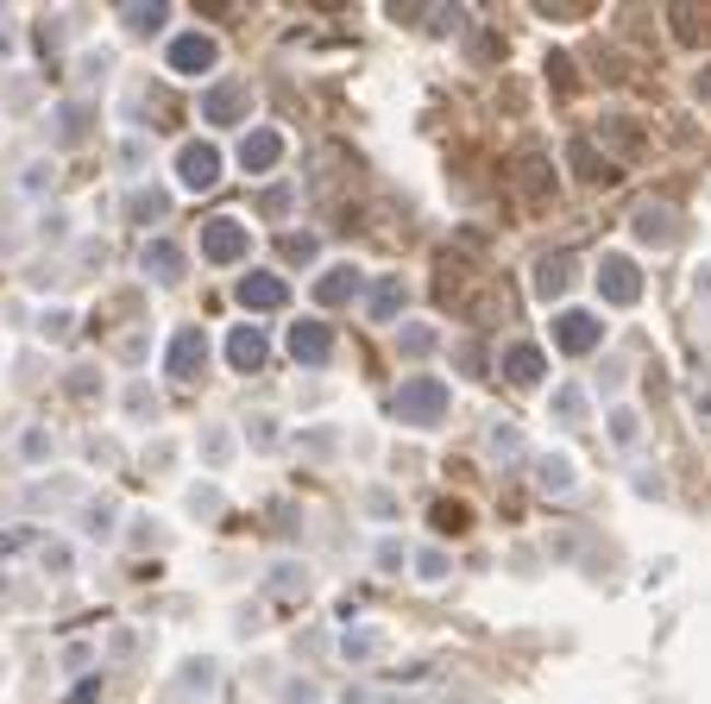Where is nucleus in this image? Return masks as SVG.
I'll return each mask as SVG.
<instances>
[{"label": "nucleus", "instance_id": "obj_12", "mask_svg": "<svg viewBox=\"0 0 711 704\" xmlns=\"http://www.w3.org/2000/svg\"><path fill=\"white\" fill-rule=\"evenodd\" d=\"M265 333H253V327H233L228 333V365H240V372H258L265 365Z\"/></svg>", "mask_w": 711, "mask_h": 704}, {"label": "nucleus", "instance_id": "obj_15", "mask_svg": "<svg viewBox=\"0 0 711 704\" xmlns=\"http://www.w3.org/2000/svg\"><path fill=\"white\" fill-rule=\"evenodd\" d=\"M145 277H158V283H183V251L177 246H145Z\"/></svg>", "mask_w": 711, "mask_h": 704}, {"label": "nucleus", "instance_id": "obj_26", "mask_svg": "<svg viewBox=\"0 0 711 704\" xmlns=\"http://www.w3.org/2000/svg\"><path fill=\"white\" fill-rule=\"evenodd\" d=\"M296 447H303V453H334V447H340V434H334V427H315V434H303Z\"/></svg>", "mask_w": 711, "mask_h": 704}, {"label": "nucleus", "instance_id": "obj_24", "mask_svg": "<svg viewBox=\"0 0 711 704\" xmlns=\"http://www.w3.org/2000/svg\"><path fill=\"white\" fill-rule=\"evenodd\" d=\"M82 126H89V114H82V107H70V114H57V139L70 145V139H82Z\"/></svg>", "mask_w": 711, "mask_h": 704}, {"label": "nucleus", "instance_id": "obj_3", "mask_svg": "<svg viewBox=\"0 0 711 704\" xmlns=\"http://www.w3.org/2000/svg\"><path fill=\"white\" fill-rule=\"evenodd\" d=\"M164 63H171V75H208L221 63V45H214L208 32H183V38H171Z\"/></svg>", "mask_w": 711, "mask_h": 704}, {"label": "nucleus", "instance_id": "obj_23", "mask_svg": "<svg viewBox=\"0 0 711 704\" xmlns=\"http://www.w3.org/2000/svg\"><path fill=\"white\" fill-rule=\"evenodd\" d=\"M491 453H498V459H516V453H523V434H516V427H491Z\"/></svg>", "mask_w": 711, "mask_h": 704}, {"label": "nucleus", "instance_id": "obj_36", "mask_svg": "<svg viewBox=\"0 0 711 704\" xmlns=\"http://www.w3.org/2000/svg\"><path fill=\"white\" fill-rule=\"evenodd\" d=\"M378 566H391V573H397V566H404V548H397V541H384V548H378Z\"/></svg>", "mask_w": 711, "mask_h": 704}, {"label": "nucleus", "instance_id": "obj_1", "mask_svg": "<svg viewBox=\"0 0 711 704\" xmlns=\"http://www.w3.org/2000/svg\"><path fill=\"white\" fill-rule=\"evenodd\" d=\"M447 402H454V390H447L441 377H404L397 397H391V409H397V422H409V427H434L447 415Z\"/></svg>", "mask_w": 711, "mask_h": 704}, {"label": "nucleus", "instance_id": "obj_14", "mask_svg": "<svg viewBox=\"0 0 711 704\" xmlns=\"http://www.w3.org/2000/svg\"><path fill=\"white\" fill-rule=\"evenodd\" d=\"M347 296H359V271H353V265H340V271H328L322 283H315V302H322V308H334V302H347Z\"/></svg>", "mask_w": 711, "mask_h": 704}, {"label": "nucleus", "instance_id": "obj_2", "mask_svg": "<svg viewBox=\"0 0 711 704\" xmlns=\"http://www.w3.org/2000/svg\"><path fill=\"white\" fill-rule=\"evenodd\" d=\"M196 246H202L208 265H240L253 251V233H246V221H233V214H214V221H202Z\"/></svg>", "mask_w": 711, "mask_h": 704}, {"label": "nucleus", "instance_id": "obj_25", "mask_svg": "<svg viewBox=\"0 0 711 704\" xmlns=\"http://www.w3.org/2000/svg\"><path fill=\"white\" fill-rule=\"evenodd\" d=\"M290 201H296V189H265V214H271V221H283V214H290Z\"/></svg>", "mask_w": 711, "mask_h": 704}, {"label": "nucleus", "instance_id": "obj_35", "mask_svg": "<svg viewBox=\"0 0 711 704\" xmlns=\"http://www.w3.org/2000/svg\"><path fill=\"white\" fill-rule=\"evenodd\" d=\"M283 251H290V258H315V233H303V239H283Z\"/></svg>", "mask_w": 711, "mask_h": 704}, {"label": "nucleus", "instance_id": "obj_29", "mask_svg": "<svg viewBox=\"0 0 711 704\" xmlns=\"http://www.w3.org/2000/svg\"><path fill=\"white\" fill-rule=\"evenodd\" d=\"M573 157H580V176H592V183H598V176H610L605 164H598V151H592V145H573Z\"/></svg>", "mask_w": 711, "mask_h": 704}, {"label": "nucleus", "instance_id": "obj_27", "mask_svg": "<svg viewBox=\"0 0 711 704\" xmlns=\"http://www.w3.org/2000/svg\"><path fill=\"white\" fill-rule=\"evenodd\" d=\"M89 535H114V503H89Z\"/></svg>", "mask_w": 711, "mask_h": 704}, {"label": "nucleus", "instance_id": "obj_37", "mask_svg": "<svg viewBox=\"0 0 711 704\" xmlns=\"http://www.w3.org/2000/svg\"><path fill=\"white\" fill-rule=\"evenodd\" d=\"M699 95H711V75H699Z\"/></svg>", "mask_w": 711, "mask_h": 704}, {"label": "nucleus", "instance_id": "obj_6", "mask_svg": "<svg viewBox=\"0 0 711 704\" xmlns=\"http://www.w3.org/2000/svg\"><path fill=\"white\" fill-rule=\"evenodd\" d=\"M177 176L189 189H214V183H221V151L208 145V139H189V145L177 151Z\"/></svg>", "mask_w": 711, "mask_h": 704}, {"label": "nucleus", "instance_id": "obj_19", "mask_svg": "<svg viewBox=\"0 0 711 704\" xmlns=\"http://www.w3.org/2000/svg\"><path fill=\"white\" fill-rule=\"evenodd\" d=\"M636 233H642V239H661V246H674V239H680V221H674V214H636Z\"/></svg>", "mask_w": 711, "mask_h": 704}, {"label": "nucleus", "instance_id": "obj_11", "mask_svg": "<svg viewBox=\"0 0 711 704\" xmlns=\"http://www.w3.org/2000/svg\"><path fill=\"white\" fill-rule=\"evenodd\" d=\"M283 296H290V290H283V277H271V271L240 277V302H246V308H283Z\"/></svg>", "mask_w": 711, "mask_h": 704}, {"label": "nucleus", "instance_id": "obj_33", "mask_svg": "<svg viewBox=\"0 0 711 704\" xmlns=\"http://www.w3.org/2000/svg\"><path fill=\"white\" fill-rule=\"evenodd\" d=\"M434 523H441V528H466V509H459V503H441V509H434Z\"/></svg>", "mask_w": 711, "mask_h": 704}, {"label": "nucleus", "instance_id": "obj_18", "mask_svg": "<svg viewBox=\"0 0 711 704\" xmlns=\"http://www.w3.org/2000/svg\"><path fill=\"white\" fill-rule=\"evenodd\" d=\"M127 214H132L139 226H152V221H164V214H171V196H164V189H139Z\"/></svg>", "mask_w": 711, "mask_h": 704}, {"label": "nucleus", "instance_id": "obj_20", "mask_svg": "<svg viewBox=\"0 0 711 704\" xmlns=\"http://www.w3.org/2000/svg\"><path fill=\"white\" fill-rule=\"evenodd\" d=\"M541 491H573V466H567V453H548V459H541Z\"/></svg>", "mask_w": 711, "mask_h": 704}, {"label": "nucleus", "instance_id": "obj_32", "mask_svg": "<svg viewBox=\"0 0 711 704\" xmlns=\"http://www.w3.org/2000/svg\"><path fill=\"white\" fill-rule=\"evenodd\" d=\"M610 434H617V441H636V415H630V409H617V415H610Z\"/></svg>", "mask_w": 711, "mask_h": 704}, {"label": "nucleus", "instance_id": "obj_34", "mask_svg": "<svg viewBox=\"0 0 711 704\" xmlns=\"http://www.w3.org/2000/svg\"><path fill=\"white\" fill-rule=\"evenodd\" d=\"M347 654H378V635H372V629H359V635H347Z\"/></svg>", "mask_w": 711, "mask_h": 704}, {"label": "nucleus", "instance_id": "obj_31", "mask_svg": "<svg viewBox=\"0 0 711 704\" xmlns=\"http://www.w3.org/2000/svg\"><path fill=\"white\" fill-rule=\"evenodd\" d=\"M555 402H560V422H580V415H585V409H580V402H585L580 390H560Z\"/></svg>", "mask_w": 711, "mask_h": 704}, {"label": "nucleus", "instance_id": "obj_21", "mask_svg": "<svg viewBox=\"0 0 711 704\" xmlns=\"http://www.w3.org/2000/svg\"><path fill=\"white\" fill-rule=\"evenodd\" d=\"M567 277H573V265H567V258H541L535 283H541V296H560V290H567Z\"/></svg>", "mask_w": 711, "mask_h": 704}, {"label": "nucleus", "instance_id": "obj_13", "mask_svg": "<svg viewBox=\"0 0 711 704\" xmlns=\"http://www.w3.org/2000/svg\"><path fill=\"white\" fill-rule=\"evenodd\" d=\"M202 114L214 126H233L240 114H246V89H233V82H221V89H208L202 95Z\"/></svg>", "mask_w": 711, "mask_h": 704}, {"label": "nucleus", "instance_id": "obj_8", "mask_svg": "<svg viewBox=\"0 0 711 704\" xmlns=\"http://www.w3.org/2000/svg\"><path fill=\"white\" fill-rule=\"evenodd\" d=\"M278 157H283V132H278V126H253V132L240 139V164H246L253 176L278 171Z\"/></svg>", "mask_w": 711, "mask_h": 704}, {"label": "nucleus", "instance_id": "obj_10", "mask_svg": "<svg viewBox=\"0 0 711 704\" xmlns=\"http://www.w3.org/2000/svg\"><path fill=\"white\" fill-rule=\"evenodd\" d=\"M404 302H409V283L391 271V277H378V283H372V302H365V315H372V321H397V315H404Z\"/></svg>", "mask_w": 711, "mask_h": 704}, {"label": "nucleus", "instance_id": "obj_16", "mask_svg": "<svg viewBox=\"0 0 711 704\" xmlns=\"http://www.w3.org/2000/svg\"><path fill=\"white\" fill-rule=\"evenodd\" d=\"M504 377H510V384H535V377H541V352H535V347H510L504 352Z\"/></svg>", "mask_w": 711, "mask_h": 704}, {"label": "nucleus", "instance_id": "obj_4", "mask_svg": "<svg viewBox=\"0 0 711 704\" xmlns=\"http://www.w3.org/2000/svg\"><path fill=\"white\" fill-rule=\"evenodd\" d=\"M598 340H605V321H598V315H585V308H567V315H555V347L567 352V359L592 352Z\"/></svg>", "mask_w": 711, "mask_h": 704}, {"label": "nucleus", "instance_id": "obj_5", "mask_svg": "<svg viewBox=\"0 0 711 704\" xmlns=\"http://www.w3.org/2000/svg\"><path fill=\"white\" fill-rule=\"evenodd\" d=\"M598 296H605L610 308H636V296H642V271H636L630 258L610 251L605 265H598Z\"/></svg>", "mask_w": 711, "mask_h": 704}, {"label": "nucleus", "instance_id": "obj_7", "mask_svg": "<svg viewBox=\"0 0 711 704\" xmlns=\"http://www.w3.org/2000/svg\"><path fill=\"white\" fill-rule=\"evenodd\" d=\"M202 365H208V333L202 327H183L177 340H171V377H177V384H196Z\"/></svg>", "mask_w": 711, "mask_h": 704}, {"label": "nucleus", "instance_id": "obj_17", "mask_svg": "<svg viewBox=\"0 0 711 704\" xmlns=\"http://www.w3.org/2000/svg\"><path fill=\"white\" fill-rule=\"evenodd\" d=\"M516 183H523V189H529V201H541V196H555V176H548V164H541V157H523V164H516Z\"/></svg>", "mask_w": 711, "mask_h": 704}, {"label": "nucleus", "instance_id": "obj_28", "mask_svg": "<svg viewBox=\"0 0 711 704\" xmlns=\"http://www.w3.org/2000/svg\"><path fill=\"white\" fill-rule=\"evenodd\" d=\"M404 352H434V327H404Z\"/></svg>", "mask_w": 711, "mask_h": 704}, {"label": "nucleus", "instance_id": "obj_22", "mask_svg": "<svg viewBox=\"0 0 711 704\" xmlns=\"http://www.w3.org/2000/svg\"><path fill=\"white\" fill-rule=\"evenodd\" d=\"M164 20H171V7H127V25H132V32H158Z\"/></svg>", "mask_w": 711, "mask_h": 704}, {"label": "nucleus", "instance_id": "obj_30", "mask_svg": "<svg viewBox=\"0 0 711 704\" xmlns=\"http://www.w3.org/2000/svg\"><path fill=\"white\" fill-rule=\"evenodd\" d=\"M416 573H422V578H447V553H441V548H429V553H422V566H416Z\"/></svg>", "mask_w": 711, "mask_h": 704}, {"label": "nucleus", "instance_id": "obj_9", "mask_svg": "<svg viewBox=\"0 0 711 704\" xmlns=\"http://www.w3.org/2000/svg\"><path fill=\"white\" fill-rule=\"evenodd\" d=\"M290 352H296V365H328V352H334L328 321H296L290 327Z\"/></svg>", "mask_w": 711, "mask_h": 704}]
</instances>
